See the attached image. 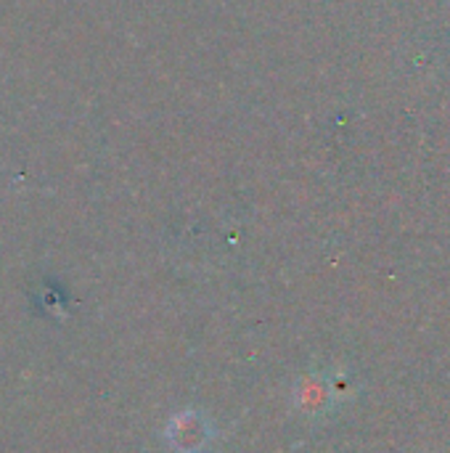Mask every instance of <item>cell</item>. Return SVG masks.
I'll return each instance as SVG.
<instances>
[{
  "label": "cell",
  "instance_id": "6da1fadb",
  "mask_svg": "<svg viewBox=\"0 0 450 453\" xmlns=\"http://www.w3.org/2000/svg\"><path fill=\"white\" fill-rule=\"evenodd\" d=\"M207 438V430L196 414H180L170 425V441L178 451H196Z\"/></svg>",
  "mask_w": 450,
  "mask_h": 453
}]
</instances>
